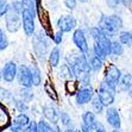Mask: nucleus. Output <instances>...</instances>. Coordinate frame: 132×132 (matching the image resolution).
<instances>
[{"instance_id": "nucleus-1", "label": "nucleus", "mask_w": 132, "mask_h": 132, "mask_svg": "<svg viewBox=\"0 0 132 132\" xmlns=\"http://www.w3.org/2000/svg\"><path fill=\"white\" fill-rule=\"evenodd\" d=\"M68 63L67 64L70 67L71 73L74 77L76 79L77 82H80L82 86H88L90 83V68L88 64L87 56L81 54L80 51L71 52L68 56Z\"/></svg>"}, {"instance_id": "nucleus-2", "label": "nucleus", "mask_w": 132, "mask_h": 132, "mask_svg": "<svg viewBox=\"0 0 132 132\" xmlns=\"http://www.w3.org/2000/svg\"><path fill=\"white\" fill-rule=\"evenodd\" d=\"M32 43H34L35 55L37 56V59L39 61L44 62L46 55H48V39H46V35L40 30L39 32L34 35Z\"/></svg>"}, {"instance_id": "nucleus-3", "label": "nucleus", "mask_w": 132, "mask_h": 132, "mask_svg": "<svg viewBox=\"0 0 132 132\" xmlns=\"http://www.w3.org/2000/svg\"><path fill=\"white\" fill-rule=\"evenodd\" d=\"M90 36L94 40V44H96V45L101 48V50L105 52V55H111V43H112V40L107 36H105L98 26L90 29Z\"/></svg>"}, {"instance_id": "nucleus-4", "label": "nucleus", "mask_w": 132, "mask_h": 132, "mask_svg": "<svg viewBox=\"0 0 132 132\" xmlns=\"http://www.w3.org/2000/svg\"><path fill=\"white\" fill-rule=\"evenodd\" d=\"M98 99L100 100L102 105L105 106H111V105L114 102V98H116V89L112 88L111 86H108L107 83L102 81L99 86L98 89Z\"/></svg>"}, {"instance_id": "nucleus-5", "label": "nucleus", "mask_w": 132, "mask_h": 132, "mask_svg": "<svg viewBox=\"0 0 132 132\" xmlns=\"http://www.w3.org/2000/svg\"><path fill=\"white\" fill-rule=\"evenodd\" d=\"M120 77H121V71L120 69L114 64H108L106 67V70H105V82L107 83L108 86H111L112 88L117 89L118 83L120 81Z\"/></svg>"}, {"instance_id": "nucleus-6", "label": "nucleus", "mask_w": 132, "mask_h": 132, "mask_svg": "<svg viewBox=\"0 0 132 132\" xmlns=\"http://www.w3.org/2000/svg\"><path fill=\"white\" fill-rule=\"evenodd\" d=\"M73 42L75 44V46L77 48V50L83 54V55H88L89 52V46H88V42L87 38L85 36V32L81 29H76L73 34Z\"/></svg>"}, {"instance_id": "nucleus-7", "label": "nucleus", "mask_w": 132, "mask_h": 132, "mask_svg": "<svg viewBox=\"0 0 132 132\" xmlns=\"http://www.w3.org/2000/svg\"><path fill=\"white\" fill-rule=\"evenodd\" d=\"M15 77L18 79L19 85L23 88H31L32 87L30 68L28 65L22 64V65H19V67H17V75H15Z\"/></svg>"}, {"instance_id": "nucleus-8", "label": "nucleus", "mask_w": 132, "mask_h": 132, "mask_svg": "<svg viewBox=\"0 0 132 132\" xmlns=\"http://www.w3.org/2000/svg\"><path fill=\"white\" fill-rule=\"evenodd\" d=\"M98 28L100 29L102 34H104L105 36H107L108 38H110V37H114L118 34V29L116 28V25L112 23L110 15H101V18L99 20Z\"/></svg>"}, {"instance_id": "nucleus-9", "label": "nucleus", "mask_w": 132, "mask_h": 132, "mask_svg": "<svg viewBox=\"0 0 132 132\" xmlns=\"http://www.w3.org/2000/svg\"><path fill=\"white\" fill-rule=\"evenodd\" d=\"M20 18H22V25L25 35L28 37H32L35 35V18L31 15V13L28 10L25 9H23Z\"/></svg>"}, {"instance_id": "nucleus-10", "label": "nucleus", "mask_w": 132, "mask_h": 132, "mask_svg": "<svg viewBox=\"0 0 132 132\" xmlns=\"http://www.w3.org/2000/svg\"><path fill=\"white\" fill-rule=\"evenodd\" d=\"M5 20H6L7 31L11 32V34H14V32H17L19 29L22 28V18L17 13H13L11 11H9L5 14Z\"/></svg>"}, {"instance_id": "nucleus-11", "label": "nucleus", "mask_w": 132, "mask_h": 132, "mask_svg": "<svg viewBox=\"0 0 132 132\" xmlns=\"http://www.w3.org/2000/svg\"><path fill=\"white\" fill-rule=\"evenodd\" d=\"M94 96V90H93L92 86H82L81 88L77 89L76 94H75V99H76L77 105H86L88 104L92 98Z\"/></svg>"}, {"instance_id": "nucleus-12", "label": "nucleus", "mask_w": 132, "mask_h": 132, "mask_svg": "<svg viewBox=\"0 0 132 132\" xmlns=\"http://www.w3.org/2000/svg\"><path fill=\"white\" fill-rule=\"evenodd\" d=\"M57 28H59V31H61L62 34L70 32L76 28V19L70 14L62 15L57 20Z\"/></svg>"}, {"instance_id": "nucleus-13", "label": "nucleus", "mask_w": 132, "mask_h": 132, "mask_svg": "<svg viewBox=\"0 0 132 132\" xmlns=\"http://www.w3.org/2000/svg\"><path fill=\"white\" fill-rule=\"evenodd\" d=\"M29 124H30V118L25 113H20L13 119L12 125H11V131L12 132H25Z\"/></svg>"}, {"instance_id": "nucleus-14", "label": "nucleus", "mask_w": 132, "mask_h": 132, "mask_svg": "<svg viewBox=\"0 0 132 132\" xmlns=\"http://www.w3.org/2000/svg\"><path fill=\"white\" fill-rule=\"evenodd\" d=\"M15 75H17V64L13 61H9L4 65L3 71H1V77L3 80L7 83H11L14 81Z\"/></svg>"}, {"instance_id": "nucleus-15", "label": "nucleus", "mask_w": 132, "mask_h": 132, "mask_svg": "<svg viewBox=\"0 0 132 132\" xmlns=\"http://www.w3.org/2000/svg\"><path fill=\"white\" fill-rule=\"evenodd\" d=\"M106 119H107V123L114 130H119L121 127V120H120V116L118 113L117 108L108 107L106 111Z\"/></svg>"}, {"instance_id": "nucleus-16", "label": "nucleus", "mask_w": 132, "mask_h": 132, "mask_svg": "<svg viewBox=\"0 0 132 132\" xmlns=\"http://www.w3.org/2000/svg\"><path fill=\"white\" fill-rule=\"evenodd\" d=\"M43 114L46 118V120H49L52 124H57L60 120V113L59 111L56 110L52 106H44L43 107Z\"/></svg>"}, {"instance_id": "nucleus-17", "label": "nucleus", "mask_w": 132, "mask_h": 132, "mask_svg": "<svg viewBox=\"0 0 132 132\" xmlns=\"http://www.w3.org/2000/svg\"><path fill=\"white\" fill-rule=\"evenodd\" d=\"M10 124H11V116L9 113V110L0 101V130L6 129Z\"/></svg>"}, {"instance_id": "nucleus-18", "label": "nucleus", "mask_w": 132, "mask_h": 132, "mask_svg": "<svg viewBox=\"0 0 132 132\" xmlns=\"http://www.w3.org/2000/svg\"><path fill=\"white\" fill-rule=\"evenodd\" d=\"M96 124H98V119H96V116L93 113V112L87 111V112H85V113L82 114V125L94 130Z\"/></svg>"}, {"instance_id": "nucleus-19", "label": "nucleus", "mask_w": 132, "mask_h": 132, "mask_svg": "<svg viewBox=\"0 0 132 132\" xmlns=\"http://www.w3.org/2000/svg\"><path fill=\"white\" fill-rule=\"evenodd\" d=\"M30 73H31V80H32V86H39L42 83V75H40L39 68L36 64H32L30 67Z\"/></svg>"}, {"instance_id": "nucleus-20", "label": "nucleus", "mask_w": 132, "mask_h": 132, "mask_svg": "<svg viewBox=\"0 0 132 132\" xmlns=\"http://www.w3.org/2000/svg\"><path fill=\"white\" fill-rule=\"evenodd\" d=\"M60 60H61V51H60L59 46H55L49 54V63L51 67L56 68L60 64Z\"/></svg>"}, {"instance_id": "nucleus-21", "label": "nucleus", "mask_w": 132, "mask_h": 132, "mask_svg": "<svg viewBox=\"0 0 132 132\" xmlns=\"http://www.w3.org/2000/svg\"><path fill=\"white\" fill-rule=\"evenodd\" d=\"M120 86V89L123 92H127L130 93L131 92V74H125L123 76L120 77V81L118 83Z\"/></svg>"}, {"instance_id": "nucleus-22", "label": "nucleus", "mask_w": 132, "mask_h": 132, "mask_svg": "<svg viewBox=\"0 0 132 132\" xmlns=\"http://www.w3.org/2000/svg\"><path fill=\"white\" fill-rule=\"evenodd\" d=\"M23 9L28 10L32 17H37V0H22Z\"/></svg>"}, {"instance_id": "nucleus-23", "label": "nucleus", "mask_w": 132, "mask_h": 132, "mask_svg": "<svg viewBox=\"0 0 132 132\" xmlns=\"http://www.w3.org/2000/svg\"><path fill=\"white\" fill-rule=\"evenodd\" d=\"M44 89H45V92H46V94H48V96L51 99L52 101H55V102L59 101V95H57V93H56L54 86H52L49 81H46V82L44 83Z\"/></svg>"}, {"instance_id": "nucleus-24", "label": "nucleus", "mask_w": 132, "mask_h": 132, "mask_svg": "<svg viewBox=\"0 0 132 132\" xmlns=\"http://www.w3.org/2000/svg\"><path fill=\"white\" fill-rule=\"evenodd\" d=\"M119 43L121 45H127L131 46L132 43V35L130 31H123L119 34Z\"/></svg>"}, {"instance_id": "nucleus-25", "label": "nucleus", "mask_w": 132, "mask_h": 132, "mask_svg": "<svg viewBox=\"0 0 132 132\" xmlns=\"http://www.w3.org/2000/svg\"><path fill=\"white\" fill-rule=\"evenodd\" d=\"M124 54V46L118 40H112L111 43V55L121 56Z\"/></svg>"}, {"instance_id": "nucleus-26", "label": "nucleus", "mask_w": 132, "mask_h": 132, "mask_svg": "<svg viewBox=\"0 0 132 132\" xmlns=\"http://www.w3.org/2000/svg\"><path fill=\"white\" fill-rule=\"evenodd\" d=\"M79 89V82L75 80H68L65 82V90L69 95H75Z\"/></svg>"}, {"instance_id": "nucleus-27", "label": "nucleus", "mask_w": 132, "mask_h": 132, "mask_svg": "<svg viewBox=\"0 0 132 132\" xmlns=\"http://www.w3.org/2000/svg\"><path fill=\"white\" fill-rule=\"evenodd\" d=\"M102 63H104V62L100 61L99 59H96L94 55L90 56V59H89V61H88V64H89L90 70H94V71L100 70V69L102 68Z\"/></svg>"}, {"instance_id": "nucleus-28", "label": "nucleus", "mask_w": 132, "mask_h": 132, "mask_svg": "<svg viewBox=\"0 0 132 132\" xmlns=\"http://www.w3.org/2000/svg\"><path fill=\"white\" fill-rule=\"evenodd\" d=\"M37 132H54V129L48 121L42 119L37 123Z\"/></svg>"}, {"instance_id": "nucleus-29", "label": "nucleus", "mask_w": 132, "mask_h": 132, "mask_svg": "<svg viewBox=\"0 0 132 132\" xmlns=\"http://www.w3.org/2000/svg\"><path fill=\"white\" fill-rule=\"evenodd\" d=\"M92 107H93V110H94V112L95 113H98V114H100V113H102L104 112V105L100 102V100L98 99V96H95V98H92Z\"/></svg>"}, {"instance_id": "nucleus-30", "label": "nucleus", "mask_w": 132, "mask_h": 132, "mask_svg": "<svg viewBox=\"0 0 132 132\" xmlns=\"http://www.w3.org/2000/svg\"><path fill=\"white\" fill-rule=\"evenodd\" d=\"M61 74H62V77L65 79L67 81L68 80H73L74 79V75H73V73H71V69L68 64H63L61 67Z\"/></svg>"}, {"instance_id": "nucleus-31", "label": "nucleus", "mask_w": 132, "mask_h": 132, "mask_svg": "<svg viewBox=\"0 0 132 132\" xmlns=\"http://www.w3.org/2000/svg\"><path fill=\"white\" fill-rule=\"evenodd\" d=\"M9 11H11V12L13 13H17V14H22L23 12V4L20 0H15V1H13L12 5L10 6V10Z\"/></svg>"}, {"instance_id": "nucleus-32", "label": "nucleus", "mask_w": 132, "mask_h": 132, "mask_svg": "<svg viewBox=\"0 0 132 132\" xmlns=\"http://www.w3.org/2000/svg\"><path fill=\"white\" fill-rule=\"evenodd\" d=\"M93 55L95 56L96 59L100 60V61H102V62L106 60V57H107V56L105 55V52L101 50V48H100L99 45H96V44L93 45Z\"/></svg>"}, {"instance_id": "nucleus-33", "label": "nucleus", "mask_w": 132, "mask_h": 132, "mask_svg": "<svg viewBox=\"0 0 132 132\" xmlns=\"http://www.w3.org/2000/svg\"><path fill=\"white\" fill-rule=\"evenodd\" d=\"M20 96H22V100H24L25 102L31 101L34 99V94L30 90V88H23L20 90Z\"/></svg>"}, {"instance_id": "nucleus-34", "label": "nucleus", "mask_w": 132, "mask_h": 132, "mask_svg": "<svg viewBox=\"0 0 132 132\" xmlns=\"http://www.w3.org/2000/svg\"><path fill=\"white\" fill-rule=\"evenodd\" d=\"M14 105H15V108L22 112V113H25L26 111L29 110V106H28V102H25L24 100H14Z\"/></svg>"}, {"instance_id": "nucleus-35", "label": "nucleus", "mask_w": 132, "mask_h": 132, "mask_svg": "<svg viewBox=\"0 0 132 132\" xmlns=\"http://www.w3.org/2000/svg\"><path fill=\"white\" fill-rule=\"evenodd\" d=\"M0 100L3 101H9V100H13L14 101V98L11 93L7 90V89H4V88H0Z\"/></svg>"}, {"instance_id": "nucleus-36", "label": "nucleus", "mask_w": 132, "mask_h": 132, "mask_svg": "<svg viewBox=\"0 0 132 132\" xmlns=\"http://www.w3.org/2000/svg\"><path fill=\"white\" fill-rule=\"evenodd\" d=\"M110 18H111V20H112V23L116 25V28H117L118 30L123 28L124 23H123V19H121V17H120V15H118V14H112V15H110Z\"/></svg>"}, {"instance_id": "nucleus-37", "label": "nucleus", "mask_w": 132, "mask_h": 132, "mask_svg": "<svg viewBox=\"0 0 132 132\" xmlns=\"http://www.w3.org/2000/svg\"><path fill=\"white\" fill-rule=\"evenodd\" d=\"M10 10V5L7 0H0V17H4L9 12Z\"/></svg>"}, {"instance_id": "nucleus-38", "label": "nucleus", "mask_w": 132, "mask_h": 132, "mask_svg": "<svg viewBox=\"0 0 132 132\" xmlns=\"http://www.w3.org/2000/svg\"><path fill=\"white\" fill-rule=\"evenodd\" d=\"M7 45H9L7 38H6V36H5V34H4V31L1 30V28H0V51L6 49Z\"/></svg>"}, {"instance_id": "nucleus-39", "label": "nucleus", "mask_w": 132, "mask_h": 132, "mask_svg": "<svg viewBox=\"0 0 132 132\" xmlns=\"http://www.w3.org/2000/svg\"><path fill=\"white\" fill-rule=\"evenodd\" d=\"M60 119H61L62 121V125H64V126H69L71 124V118L70 116L68 113H65V112H62L61 114H60Z\"/></svg>"}, {"instance_id": "nucleus-40", "label": "nucleus", "mask_w": 132, "mask_h": 132, "mask_svg": "<svg viewBox=\"0 0 132 132\" xmlns=\"http://www.w3.org/2000/svg\"><path fill=\"white\" fill-rule=\"evenodd\" d=\"M52 38H54V42L56 45H60L62 43V39H63V34L61 31H57L55 35H52Z\"/></svg>"}, {"instance_id": "nucleus-41", "label": "nucleus", "mask_w": 132, "mask_h": 132, "mask_svg": "<svg viewBox=\"0 0 132 132\" xmlns=\"http://www.w3.org/2000/svg\"><path fill=\"white\" fill-rule=\"evenodd\" d=\"M63 3L68 10H74L76 7V0H63Z\"/></svg>"}, {"instance_id": "nucleus-42", "label": "nucleus", "mask_w": 132, "mask_h": 132, "mask_svg": "<svg viewBox=\"0 0 132 132\" xmlns=\"http://www.w3.org/2000/svg\"><path fill=\"white\" fill-rule=\"evenodd\" d=\"M25 132H37V123L36 121H30L29 126L26 127Z\"/></svg>"}, {"instance_id": "nucleus-43", "label": "nucleus", "mask_w": 132, "mask_h": 132, "mask_svg": "<svg viewBox=\"0 0 132 132\" xmlns=\"http://www.w3.org/2000/svg\"><path fill=\"white\" fill-rule=\"evenodd\" d=\"M106 1H107V5L111 9H116L120 4V0H106Z\"/></svg>"}, {"instance_id": "nucleus-44", "label": "nucleus", "mask_w": 132, "mask_h": 132, "mask_svg": "<svg viewBox=\"0 0 132 132\" xmlns=\"http://www.w3.org/2000/svg\"><path fill=\"white\" fill-rule=\"evenodd\" d=\"M94 131H95V132H107V131H106V129L104 127V125H102V124H100V123L96 124Z\"/></svg>"}, {"instance_id": "nucleus-45", "label": "nucleus", "mask_w": 132, "mask_h": 132, "mask_svg": "<svg viewBox=\"0 0 132 132\" xmlns=\"http://www.w3.org/2000/svg\"><path fill=\"white\" fill-rule=\"evenodd\" d=\"M81 132H94V130L89 129V127H87V126L82 125L81 126Z\"/></svg>"}, {"instance_id": "nucleus-46", "label": "nucleus", "mask_w": 132, "mask_h": 132, "mask_svg": "<svg viewBox=\"0 0 132 132\" xmlns=\"http://www.w3.org/2000/svg\"><path fill=\"white\" fill-rule=\"evenodd\" d=\"M54 132H61V129H60L59 126L56 125V126H55V127H54Z\"/></svg>"}, {"instance_id": "nucleus-47", "label": "nucleus", "mask_w": 132, "mask_h": 132, "mask_svg": "<svg viewBox=\"0 0 132 132\" xmlns=\"http://www.w3.org/2000/svg\"><path fill=\"white\" fill-rule=\"evenodd\" d=\"M64 132H74V129H73V127H67Z\"/></svg>"}, {"instance_id": "nucleus-48", "label": "nucleus", "mask_w": 132, "mask_h": 132, "mask_svg": "<svg viewBox=\"0 0 132 132\" xmlns=\"http://www.w3.org/2000/svg\"><path fill=\"white\" fill-rule=\"evenodd\" d=\"M81 3H87V1H88V0H80Z\"/></svg>"}, {"instance_id": "nucleus-49", "label": "nucleus", "mask_w": 132, "mask_h": 132, "mask_svg": "<svg viewBox=\"0 0 132 132\" xmlns=\"http://www.w3.org/2000/svg\"><path fill=\"white\" fill-rule=\"evenodd\" d=\"M74 132H81L80 130H74Z\"/></svg>"}, {"instance_id": "nucleus-50", "label": "nucleus", "mask_w": 132, "mask_h": 132, "mask_svg": "<svg viewBox=\"0 0 132 132\" xmlns=\"http://www.w3.org/2000/svg\"><path fill=\"white\" fill-rule=\"evenodd\" d=\"M112 132H119V131H118V130H113V131H112Z\"/></svg>"}, {"instance_id": "nucleus-51", "label": "nucleus", "mask_w": 132, "mask_h": 132, "mask_svg": "<svg viewBox=\"0 0 132 132\" xmlns=\"http://www.w3.org/2000/svg\"><path fill=\"white\" fill-rule=\"evenodd\" d=\"M1 79H3V77H1V73H0V80H1Z\"/></svg>"}, {"instance_id": "nucleus-52", "label": "nucleus", "mask_w": 132, "mask_h": 132, "mask_svg": "<svg viewBox=\"0 0 132 132\" xmlns=\"http://www.w3.org/2000/svg\"><path fill=\"white\" fill-rule=\"evenodd\" d=\"M20 1H22V0H20Z\"/></svg>"}]
</instances>
